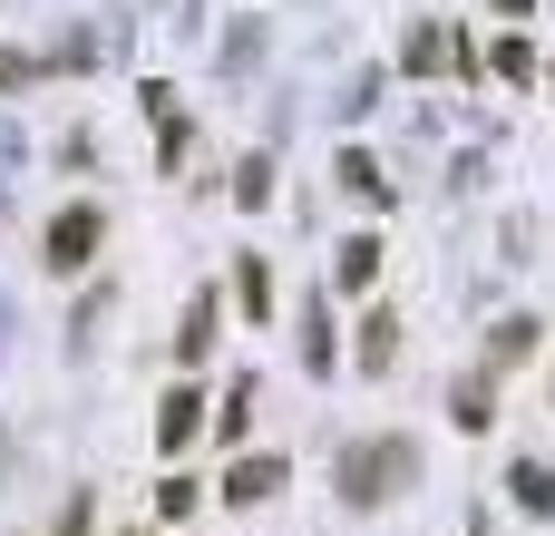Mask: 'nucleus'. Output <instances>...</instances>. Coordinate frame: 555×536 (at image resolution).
I'll return each instance as SVG.
<instances>
[{
  "mask_svg": "<svg viewBox=\"0 0 555 536\" xmlns=\"http://www.w3.org/2000/svg\"><path fill=\"white\" fill-rule=\"evenodd\" d=\"M390 352H400V322L371 312V322H361V371H390Z\"/></svg>",
  "mask_w": 555,
  "mask_h": 536,
  "instance_id": "obj_11",
  "label": "nucleus"
},
{
  "mask_svg": "<svg viewBox=\"0 0 555 536\" xmlns=\"http://www.w3.org/2000/svg\"><path fill=\"white\" fill-rule=\"evenodd\" d=\"M498 420V391H488V371L478 381H459V430H488Z\"/></svg>",
  "mask_w": 555,
  "mask_h": 536,
  "instance_id": "obj_12",
  "label": "nucleus"
},
{
  "mask_svg": "<svg viewBox=\"0 0 555 536\" xmlns=\"http://www.w3.org/2000/svg\"><path fill=\"white\" fill-rule=\"evenodd\" d=\"M283 478H293V469H283V449H273V459H234V478H224V498H234V508H263V498H273Z\"/></svg>",
  "mask_w": 555,
  "mask_h": 536,
  "instance_id": "obj_5",
  "label": "nucleus"
},
{
  "mask_svg": "<svg viewBox=\"0 0 555 536\" xmlns=\"http://www.w3.org/2000/svg\"><path fill=\"white\" fill-rule=\"evenodd\" d=\"M215 430H224V439H244V430H254V381H234V391H224V410H215Z\"/></svg>",
  "mask_w": 555,
  "mask_h": 536,
  "instance_id": "obj_14",
  "label": "nucleus"
},
{
  "mask_svg": "<svg viewBox=\"0 0 555 536\" xmlns=\"http://www.w3.org/2000/svg\"><path fill=\"white\" fill-rule=\"evenodd\" d=\"M537 332H546L537 312H507V322L488 332V371H517V361H537Z\"/></svg>",
  "mask_w": 555,
  "mask_h": 536,
  "instance_id": "obj_4",
  "label": "nucleus"
},
{
  "mask_svg": "<svg viewBox=\"0 0 555 536\" xmlns=\"http://www.w3.org/2000/svg\"><path fill=\"white\" fill-rule=\"evenodd\" d=\"M498 78H537V49L527 39H498Z\"/></svg>",
  "mask_w": 555,
  "mask_h": 536,
  "instance_id": "obj_16",
  "label": "nucleus"
},
{
  "mask_svg": "<svg viewBox=\"0 0 555 536\" xmlns=\"http://www.w3.org/2000/svg\"><path fill=\"white\" fill-rule=\"evenodd\" d=\"M420 478V449L410 439H361V449H341V498L351 508H380V498H400Z\"/></svg>",
  "mask_w": 555,
  "mask_h": 536,
  "instance_id": "obj_1",
  "label": "nucleus"
},
{
  "mask_svg": "<svg viewBox=\"0 0 555 536\" xmlns=\"http://www.w3.org/2000/svg\"><path fill=\"white\" fill-rule=\"evenodd\" d=\"M234 303H244L254 322H273V264H263V254H244V273H234Z\"/></svg>",
  "mask_w": 555,
  "mask_h": 536,
  "instance_id": "obj_8",
  "label": "nucleus"
},
{
  "mask_svg": "<svg viewBox=\"0 0 555 536\" xmlns=\"http://www.w3.org/2000/svg\"><path fill=\"white\" fill-rule=\"evenodd\" d=\"M341 186H351V195H371V205H390V176H380L371 156H341Z\"/></svg>",
  "mask_w": 555,
  "mask_h": 536,
  "instance_id": "obj_13",
  "label": "nucleus"
},
{
  "mask_svg": "<svg viewBox=\"0 0 555 536\" xmlns=\"http://www.w3.org/2000/svg\"><path fill=\"white\" fill-rule=\"evenodd\" d=\"M88 527H98V498H68V508H59V527H49V536H88Z\"/></svg>",
  "mask_w": 555,
  "mask_h": 536,
  "instance_id": "obj_18",
  "label": "nucleus"
},
{
  "mask_svg": "<svg viewBox=\"0 0 555 536\" xmlns=\"http://www.w3.org/2000/svg\"><path fill=\"white\" fill-rule=\"evenodd\" d=\"M98 234H107V215H98V205H68V215L49 225V254H39V264H49V273H78V264L98 254Z\"/></svg>",
  "mask_w": 555,
  "mask_h": 536,
  "instance_id": "obj_2",
  "label": "nucleus"
},
{
  "mask_svg": "<svg viewBox=\"0 0 555 536\" xmlns=\"http://www.w3.org/2000/svg\"><path fill=\"white\" fill-rule=\"evenodd\" d=\"M205 352H215V293H195V303H185V322H176V361L195 371Z\"/></svg>",
  "mask_w": 555,
  "mask_h": 536,
  "instance_id": "obj_7",
  "label": "nucleus"
},
{
  "mask_svg": "<svg viewBox=\"0 0 555 536\" xmlns=\"http://www.w3.org/2000/svg\"><path fill=\"white\" fill-rule=\"evenodd\" d=\"M302 371H312V381L332 371V312H322V303L302 312Z\"/></svg>",
  "mask_w": 555,
  "mask_h": 536,
  "instance_id": "obj_10",
  "label": "nucleus"
},
{
  "mask_svg": "<svg viewBox=\"0 0 555 536\" xmlns=\"http://www.w3.org/2000/svg\"><path fill=\"white\" fill-rule=\"evenodd\" d=\"M0 88H29V59L20 49H0Z\"/></svg>",
  "mask_w": 555,
  "mask_h": 536,
  "instance_id": "obj_19",
  "label": "nucleus"
},
{
  "mask_svg": "<svg viewBox=\"0 0 555 536\" xmlns=\"http://www.w3.org/2000/svg\"><path fill=\"white\" fill-rule=\"evenodd\" d=\"M195 430H205V391L176 381V391L156 400V449H195Z\"/></svg>",
  "mask_w": 555,
  "mask_h": 536,
  "instance_id": "obj_3",
  "label": "nucleus"
},
{
  "mask_svg": "<svg viewBox=\"0 0 555 536\" xmlns=\"http://www.w3.org/2000/svg\"><path fill=\"white\" fill-rule=\"evenodd\" d=\"M507 488H517V508H527V518H546V508H555V478L537 469V459H517V469H507Z\"/></svg>",
  "mask_w": 555,
  "mask_h": 536,
  "instance_id": "obj_9",
  "label": "nucleus"
},
{
  "mask_svg": "<svg viewBox=\"0 0 555 536\" xmlns=\"http://www.w3.org/2000/svg\"><path fill=\"white\" fill-rule=\"evenodd\" d=\"M332 283H341V293H371V283H380V234H351V244L332 254Z\"/></svg>",
  "mask_w": 555,
  "mask_h": 536,
  "instance_id": "obj_6",
  "label": "nucleus"
},
{
  "mask_svg": "<svg viewBox=\"0 0 555 536\" xmlns=\"http://www.w3.org/2000/svg\"><path fill=\"white\" fill-rule=\"evenodd\" d=\"M234 195H244V205H263V195H273V156H254V166L234 176Z\"/></svg>",
  "mask_w": 555,
  "mask_h": 536,
  "instance_id": "obj_17",
  "label": "nucleus"
},
{
  "mask_svg": "<svg viewBox=\"0 0 555 536\" xmlns=\"http://www.w3.org/2000/svg\"><path fill=\"white\" fill-rule=\"evenodd\" d=\"M156 518H195V478H185V469L156 478Z\"/></svg>",
  "mask_w": 555,
  "mask_h": 536,
  "instance_id": "obj_15",
  "label": "nucleus"
},
{
  "mask_svg": "<svg viewBox=\"0 0 555 536\" xmlns=\"http://www.w3.org/2000/svg\"><path fill=\"white\" fill-rule=\"evenodd\" d=\"M498 10H537V0H498Z\"/></svg>",
  "mask_w": 555,
  "mask_h": 536,
  "instance_id": "obj_20",
  "label": "nucleus"
}]
</instances>
